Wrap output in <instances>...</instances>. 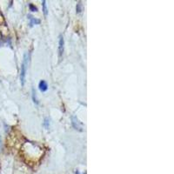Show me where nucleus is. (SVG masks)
I'll return each instance as SVG.
<instances>
[{"instance_id": "obj_1", "label": "nucleus", "mask_w": 174, "mask_h": 174, "mask_svg": "<svg viewBox=\"0 0 174 174\" xmlns=\"http://www.w3.org/2000/svg\"><path fill=\"white\" fill-rule=\"evenodd\" d=\"M29 59H30V54L29 53H25L24 58V61L21 66V73H20V80H21V84L22 85L24 84L25 81V74L27 72V67L29 65Z\"/></svg>"}, {"instance_id": "obj_2", "label": "nucleus", "mask_w": 174, "mask_h": 174, "mask_svg": "<svg viewBox=\"0 0 174 174\" xmlns=\"http://www.w3.org/2000/svg\"><path fill=\"white\" fill-rule=\"evenodd\" d=\"M64 53V37L60 36L59 37V59L62 58Z\"/></svg>"}, {"instance_id": "obj_3", "label": "nucleus", "mask_w": 174, "mask_h": 174, "mask_svg": "<svg viewBox=\"0 0 174 174\" xmlns=\"http://www.w3.org/2000/svg\"><path fill=\"white\" fill-rule=\"evenodd\" d=\"M72 124L74 127L77 129V130H79V131H82V125L78 122V120L76 119V118H72Z\"/></svg>"}, {"instance_id": "obj_4", "label": "nucleus", "mask_w": 174, "mask_h": 174, "mask_svg": "<svg viewBox=\"0 0 174 174\" xmlns=\"http://www.w3.org/2000/svg\"><path fill=\"white\" fill-rule=\"evenodd\" d=\"M47 88H48V85L46 84V82L42 80V81L39 83V89H40V91H45L47 90Z\"/></svg>"}, {"instance_id": "obj_5", "label": "nucleus", "mask_w": 174, "mask_h": 174, "mask_svg": "<svg viewBox=\"0 0 174 174\" xmlns=\"http://www.w3.org/2000/svg\"><path fill=\"white\" fill-rule=\"evenodd\" d=\"M30 24L33 25L34 24H39V20L38 19H36V18H33L32 17H30Z\"/></svg>"}, {"instance_id": "obj_6", "label": "nucleus", "mask_w": 174, "mask_h": 174, "mask_svg": "<svg viewBox=\"0 0 174 174\" xmlns=\"http://www.w3.org/2000/svg\"><path fill=\"white\" fill-rule=\"evenodd\" d=\"M43 9H44V14L46 16V15H47V8H46V3H45V1H43Z\"/></svg>"}, {"instance_id": "obj_7", "label": "nucleus", "mask_w": 174, "mask_h": 174, "mask_svg": "<svg viewBox=\"0 0 174 174\" xmlns=\"http://www.w3.org/2000/svg\"><path fill=\"white\" fill-rule=\"evenodd\" d=\"M81 11H82V5H81V3H78V6H77V12L80 13Z\"/></svg>"}, {"instance_id": "obj_8", "label": "nucleus", "mask_w": 174, "mask_h": 174, "mask_svg": "<svg viewBox=\"0 0 174 174\" xmlns=\"http://www.w3.org/2000/svg\"><path fill=\"white\" fill-rule=\"evenodd\" d=\"M30 10L32 11V12H36L37 11V8L35 7V6H33L32 5H30Z\"/></svg>"}]
</instances>
